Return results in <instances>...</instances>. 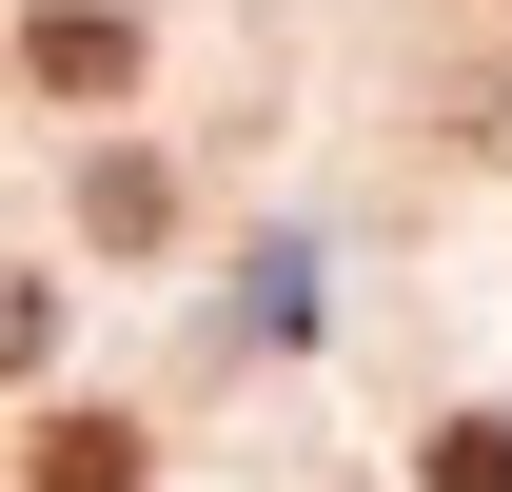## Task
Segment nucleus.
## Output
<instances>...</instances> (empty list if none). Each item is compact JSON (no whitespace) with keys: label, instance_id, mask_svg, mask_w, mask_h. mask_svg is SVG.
Masks as SVG:
<instances>
[{"label":"nucleus","instance_id":"obj_1","mask_svg":"<svg viewBox=\"0 0 512 492\" xmlns=\"http://www.w3.org/2000/svg\"><path fill=\"white\" fill-rule=\"evenodd\" d=\"M20 79H40V99H119L138 79V0H40V20H20Z\"/></svg>","mask_w":512,"mask_h":492},{"label":"nucleus","instance_id":"obj_2","mask_svg":"<svg viewBox=\"0 0 512 492\" xmlns=\"http://www.w3.org/2000/svg\"><path fill=\"white\" fill-rule=\"evenodd\" d=\"M40 492H138V414H60L40 433Z\"/></svg>","mask_w":512,"mask_h":492},{"label":"nucleus","instance_id":"obj_3","mask_svg":"<svg viewBox=\"0 0 512 492\" xmlns=\"http://www.w3.org/2000/svg\"><path fill=\"white\" fill-rule=\"evenodd\" d=\"M414 492H512V414H453L434 453H414Z\"/></svg>","mask_w":512,"mask_h":492},{"label":"nucleus","instance_id":"obj_4","mask_svg":"<svg viewBox=\"0 0 512 492\" xmlns=\"http://www.w3.org/2000/svg\"><path fill=\"white\" fill-rule=\"evenodd\" d=\"M79 217H99V237H158V217H178V178H158V158H99V178H79Z\"/></svg>","mask_w":512,"mask_h":492},{"label":"nucleus","instance_id":"obj_5","mask_svg":"<svg viewBox=\"0 0 512 492\" xmlns=\"http://www.w3.org/2000/svg\"><path fill=\"white\" fill-rule=\"evenodd\" d=\"M40 335H60V296H40V276H0V374H40Z\"/></svg>","mask_w":512,"mask_h":492}]
</instances>
